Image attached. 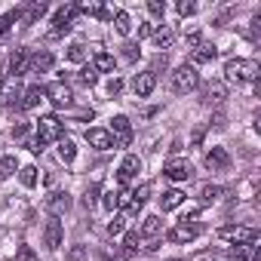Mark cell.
<instances>
[{
  "mask_svg": "<svg viewBox=\"0 0 261 261\" xmlns=\"http://www.w3.org/2000/svg\"><path fill=\"white\" fill-rule=\"evenodd\" d=\"M95 194H98V188H89V191H86V200H83V203H86V206H92V203H95Z\"/></svg>",
  "mask_w": 261,
  "mask_h": 261,
  "instance_id": "47",
  "label": "cell"
},
{
  "mask_svg": "<svg viewBox=\"0 0 261 261\" xmlns=\"http://www.w3.org/2000/svg\"><path fill=\"white\" fill-rule=\"evenodd\" d=\"M16 169H19L16 157H4V160H0V178H10V175H16Z\"/></svg>",
  "mask_w": 261,
  "mask_h": 261,
  "instance_id": "32",
  "label": "cell"
},
{
  "mask_svg": "<svg viewBox=\"0 0 261 261\" xmlns=\"http://www.w3.org/2000/svg\"><path fill=\"white\" fill-rule=\"evenodd\" d=\"M108 92H111V95H120V92H123V80H117V77H114V80L108 83Z\"/></svg>",
  "mask_w": 261,
  "mask_h": 261,
  "instance_id": "45",
  "label": "cell"
},
{
  "mask_svg": "<svg viewBox=\"0 0 261 261\" xmlns=\"http://www.w3.org/2000/svg\"><path fill=\"white\" fill-rule=\"evenodd\" d=\"M233 261H258V246H237L233 252Z\"/></svg>",
  "mask_w": 261,
  "mask_h": 261,
  "instance_id": "26",
  "label": "cell"
},
{
  "mask_svg": "<svg viewBox=\"0 0 261 261\" xmlns=\"http://www.w3.org/2000/svg\"><path fill=\"white\" fill-rule=\"evenodd\" d=\"M86 142H89L95 151H108V148H114V139H111L108 129H86Z\"/></svg>",
  "mask_w": 261,
  "mask_h": 261,
  "instance_id": "16",
  "label": "cell"
},
{
  "mask_svg": "<svg viewBox=\"0 0 261 261\" xmlns=\"http://www.w3.org/2000/svg\"><path fill=\"white\" fill-rule=\"evenodd\" d=\"M163 175L172 178V181H188V178L194 175V166H191L188 160H181V157H172V160H166Z\"/></svg>",
  "mask_w": 261,
  "mask_h": 261,
  "instance_id": "6",
  "label": "cell"
},
{
  "mask_svg": "<svg viewBox=\"0 0 261 261\" xmlns=\"http://www.w3.org/2000/svg\"><path fill=\"white\" fill-rule=\"evenodd\" d=\"M10 83V80H7ZM16 98H22V89H19V83L13 80L10 86H4V92H0V105H13Z\"/></svg>",
  "mask_w": 261,
  "mask_h": 261,
  "instance_id": "24",
  "label": "cell"
},
{
  "mask_svg": "<svg viewBox=\"0 0 261 261\" xmlns=\"http://www.w3.org/2000/svg\"><path fill=\"white\" fill-rule=\"evenodd\" d=\"M114 28H117V34H129L133 31V22H129V13H114Z\"/></svg>",
  "mask_w": 261,
  "mask_h": 261,
  "instance_id": "28",
  "label": "cell"
},
{
  "mask_svg": "<svg viewBox=\"0 0 261 261\" xmlns=\"http://www.w3.org/2000/svg\"><path fill=\"white\" fill-rule=\"evenodd\" d=\"M148 13L151 16H166V4L163 0H148Z\"/></svg>",
  "mask_w": 261,
  "mask_h": 261,
  "instance_id": "40",
  "label": "cell"
},
{
  "mask_svg": "<svg viewBox=\"0 0 261 261\" xmlns=\"http://www.w3.org/2000/svg\"><path fill=\"white\" fill-rule=\"evenodd\" d=\"M200 233H203L200 224H194V221H191V224L181 221V224H175V227L169 230V240H172V243H191V240H197Z\"/></svg>",
  "mask_w": 261,
  "mask_h": 261,
  "instance_id": "8",
  "label": "cell"
},
{
  "mask_svg": "<svg viewBox=\"0 0 261 261\" xmlns=\"http://www.w3.org/2000/svg\"><path fill=\"white\" fill-rule=\"evenodd\" d=\"M13 22H19V10H16V13H7L4 19H0V37H4V34L13 28Z\"/></svg>",
  "mask_w": 261,
  "mask_h": 261,
  "instance_id": "37",
  "label": "cell"
},
{
  "mask_svg": "<svg viewBox=\"0 0 261 261\" xmlns=\"http://www.w3.org/2000/svg\"><path fill=\"white\" fill-rule=\"evenodd\" d=\"M206 166H209V169H227V166H230V154H227L224 148H212V151L206 154Z\"/></svg>",
  "mask_w": 261,
  "mask_h": 261,
  "instance_id": "20",
  "label": "cell"
},
{
  "mask_svg": "<svg viewBox=\"0 0 261 261\" xmlns=\"http://www.w3.org/2000/svg\"><path fill=\"white\" fill-rule=\"evenodd\" d=\"M49 68H53V53H46V49H43V53H34L31 62H28V71H31V74H43V71H49Z\"/></svg>",
  "mask_w": 261,
  "mask_h": 261,
  "instance_id": "19",
  "label": "cell"
},
{
  "mask_svg": "<svg viewBox=\"0 0 261 261\" xmlns=\"http://www.w3.org/2000/svg\"><path fill=\"white\" fill-rule=\"evenodd\" d=\"M227 98V83L224 80H209L206 86H203V101L206 105H218V101H224Z\"/></svg>",
  "mask_w": 261,
  "mask_h": 261,
  "instance_id": "11",
  "label": "cell"
},
{
  "mask_svg": "<svg viewBox=\"0 0 261 261\" xmlns=\"http://www.w3.org/2000/svg\"><path fill=\"white\" fill-rule=\"evenodd\" d=\"M95 71H114V56H108V53H95V65H92Z\"/></svg>",
  "mask_w": 261,
  "mask_h": 261,
  "instance_id": "30",
  "label": "cell"
},
{
  "mask_svg": "<svg viewBox=\"0 0 261 261\" xmlns=\"http://www.w3.org/2000/svg\"><path fill=\"white\" fill-rule=\"evenodd\" d=\"M163 230V221L157 218V215H148L145 221H142V237H157Z\"/></svg>",
  "mask_w": 261,
  "mask_h": 261,
  "instance_id": "23",
  "label": "cell"
},
{
  "mask_svg": "<svg viewBox=\"0 0 261 261\" xmlns=\"http://www.w3.org/2000/svg\"><path fill=\"white\" fill-rule=\"evenodd\" d=\"M139 172H142V160H139L136 154H129V157L120 163V169H117V181H120V185H129Z\"/></svg>",
  "mask_w": 261,
  "mask_h": 261,
  "instance_id": "9",
  "label": "cell"
},
{
  "mask_svg": "<svg viewBox=\"0 0 261 261\" xmlns=\"http://www.w3.org/2000/svg\"><path fill=\"white\" fill-rule=\"evenodd\" d=\"M83 258H86V249L83 246H74L71 255H68V261H83Z\"/></svg>",
  "mask_w": 261,
  "mask_h": 261,
  "instance_id": "44",
  "label": "cell"
},
{
  "mask_svg": "<svg viewBox=\"0 0 261 261\" xmlns=\"http://www.w3.org/2000/svg\"><path fill=\"white\" fill-rule=\"evenodd\" d=\"M19 261H34V255H31V249H22V258Z\"/></svg>",
  "mask_w": 261,
  "mask_h": 261,
  "instance_id": "49",
  "label": "cell"
},
{
  "mask_svg": "<svg viewBox=\"0 0 261 261\" xmlns=\"http://www.w3.org/2000/svg\"><path fill=\"white\" fill-rule=\"evenodd\" d=\"M101 261H114V258H111V255H105V258H101Z\"/></svg>",
  "mask_w": 261,
  "mask_h": 261,
  "instance_id": "50",
  "label": "cell"
},
{
  "mask_svg": "<svg viewBox=\"0 0 261 261\" xmlns=\"http://www.w3.org/2000/svg\"><path fill=\"white\" fill-rule=\"evenodd\" d=\"M25 133H28V126H16V129H13V136H16V139H22Z\"/></svg>",
  "mask_w": 261,
  "mask_h": 261,
  "instance_id": "48",
  "label": "cell"
},
{
  "mask_svg": "<svg viewBox=\"0 0 261 261\" xmlns=\"http://www.w3.org/2000/svg\"><path fill=\"white\" fill-rule=\"evenodd\" d=\"M181 203H185V194H181V191H175V188H172V191H166V194L160 197V206H163V212H172V209H178Z\"/></svg>",
  "mask_w": 261,
  "mask_h": 261,
  "instance_id": "21",
  "label": "cell"
},
{
  "mask_svg": "<svg viewBox=\"0 0 261 261\" xmlns=\"http://www.w3.org/2000/svg\"><path fill=\"white\" fill-rule=\"evenodd\" d=\"M197 86H200V74H197L194 65H178V68L172 71V89H175L178 95H188V92H194Z\"/></svg>",
  "mask_w": 261,
  "mask_h": 261,
  "instance_id": "3",
  "label": "cell"
},
{
  "mask_svg": "<svg viewBox=\"0 0 261 261\" xmlns=\"http://www.w3.org/2000/svg\"><path fill=\"white\" fill-rule=\"evenodd\" d=\"M111 139H114L117 148H126L129 142H133V123H129L123 114L111 120Z\"/></svg>",
  "mask_w": 261,
  "mask_h": 261,
  "instance_id": "5",
  "label": "cell"
},
{
  "mask_svg": "<svg viewBox=\"0 0 261 261\" xmlns=\"http://www.w3.org/2000/svg\"><path fill=\"white\" fill-rule=\"evenodd\" d=\"M74 16H77V7H62V10L56 13V19H53V31H49V37L56 40V37L68 34V31H71V22H74Z\"/></svg>",
  "mask_w": 261,
  "mask_h": 261,
  "instance_id": "7",
  "label": "cell"
},
{
  "mask_svg": "<svg viewBox=\"0 0 261 261\" xmlns=\"http://www.w3.org/2000/svg\"><path fill=\"white\" fill-rule=\"evenodd\" d=\"M123 221H126V218H120V215H117V218H114V221L108 224V233H111V237H117V233H123Z\"/></svg>",
  "mask_w": 261,
  "mask_h": 261,
  "instance_id": "41",
  "label": "cell"
},
{
  "mask_svg": "<svg viewBox=\"0 0 261 261\" xmlns=\"http://www.w3.org/2000/svg\"><path fill=\"white\" fill-rule=\"evenodd\" d=\"M178 13H181V16H194V13H197V7L191 4V0H181V4H178Z\"/></svg>",
  "mask_w": 261,
  "mask_h": 261,
  "instance_id": "42",
  "label": "cell"
},
{
  "mask_svg": "<svg viewBox=\"0 0 261 261\" xmlns=\"http://www.w3.org/2000/svg\"><path fill=\"white\" fill-rule=\"evenodd\" d=\"M258 74H261V65L255 59H230L224 65L227 83H252V80H258Z\"/></svg>",
  "mask_w": 261,
  "mask_h": 261,
  "instance_id": "1",
  "label": "cell"
},
{
  "mask_svg": "<svg viewBox=\"0 0 261 261\" xmlns=\"http://www.w3.org/2000/svg\"><path fill=\"white\" fill-rule=\"evenodd\" d=\"M59 157H62L65 163H71V160L77 157V148H74L71 139H62V142H59Z\"/></svg>",
  "mask_w": 261,
  "mask_h": 261,
  "instance_id": "29",
  "label": "cell"
},
{
  "mask_svg": "<svg viewBox=\"0 0 261 261\" xmlns=\"http://www.w3.org/2000/svg\"><path fill=\"white\" fill-rule=\"evenodd\" d=\"M218 197H221V188H218V185H203V188H200V203H203V206L215 203Z\"/></svg>",
  "mask_w": 261,
  "mask_h": 261,
  "instance_id": "25",
  "label": "cell"
},
{
  "mask_svg": "<svg viewBox=\"0 0 261 261\" xmlns=\"http://www.w3.org/2000/svg\"><path fill=\"white\" fill-rule=\"evenodd\" d=\"M43 13H46V4H31L28 7V16H25V25H34Z\"/></svg>",
  "mask_w": 261,
  "mask_h": 261,
  "instance_id": "34",
  "label": "cell"
},
{
  "mask_svg": "<svg viewBox=\"0 0 261 261\" xmlns=\"http://www.w3.org/2000/svg\"><path fill=\"white\" fill-rule=\"evenodd\" d=\"M188 46H191V49H200V46H203V37H200V34H188Z\"/></svg>",
  "mask_w": 261,
  "mask_h": 261,
  "instance_id": "46",
  "label": "cell"
},
{
  "mask_svg": "<svg viewBox=\"0 0 261 261\" xmlns=\"http://www.w3.org/2000/svg\"><path fill=\"white\" fill-rule=\"evenodd\" d=\"M154 86H157V77H154L151 71H142V74H136V77H133V92H136L139 98L151 95V92H154Z\"/></svg>",
  "mask_w": 261,
  "mask_h": 261,
  "instance_id": "13",
  "label": "cell"
},
{
  "mask_svg": "<svg viewBox=\"0 0 261 261\" xmlns=\"http://www.w3.org/2000/svg\"><path fill=\"white\" fill-rule=\"evenodd\" d=\"M68 59H71L74 65H80V62H86V46H83V43H74V46L68 49Z\"/></svg>",
  "mask_w": 261,
  "mask_h": 261,
  "instance_id": "36",
  "label": "cell"
},
{
  "mask_svg": "<svg viewBox=\"0 0 261 261\" xmlns=\"http://www.w3.org/2000/svg\"><path fill=\"white\" fill-rule=\"evenodd\" d=\"M101 203H105V209H108V212H117V209H120V200H117V191H108Z\"/></svg>",
  "mask_w": 261,
  "mask_h": 261,
  "instance_id": "38",
  "label": "cell"
},
{
  "mask_svg": "<svg viewBox=\"0 0 261 261\" xmlns=\"http://www.w3.org/2000/svg\"><path fill=\"white\" fill-rule=\"evenodd\" d=\"M123 59L126 62H136L139 59V43H123Z\"/></svg>",
  "mask_w": 261,
  "mask_h": 261,
  "instance_id": "39",
  "label": "cell"
},
{
  "mask_svg": "<svg viewBox=\"0 0 261 261\" xmlns=\"http://www.w3.org/2000/svg\"><path fill=\"white\" fill-rule=\"evenodd\" d=\"M148 194H151V185H142L139 191H129V203H126L129 215H139V209L148 203Z\"/></svg>",
  "mask_w": 261,
  "mask_h": 261,
  "instance_id": "18",
  "label": "cell"
},
{
  "mask_svg": "<svg viewBox=\"0 0 261 261\" xmlns=\"http://www.w3.org/2000/svg\"><path fill=\"white\" fill-rule=\"evenodd\" d=\"M46 95H49V101H53L56 108H68V105L74 101V95H71V89H68L65 83H53V86H46Z\"/></svg>",
  "mask_w": 261,
  "mask_h": 261,
  "instance_id": "15",
  "label": "cell"
},
{
  "mask_svg": "<svg viewBox=\"0 0 261 261\" xmlns=\"http://www.w3.org/2000/svg\"><path fill=\"white\" fill-rule=\"evenodd\" d=\"M139 249V233L136 230H129L126 237H123V255H133Z\"/></svg>",
  "mask_w": 261,
  "mask_h": 261,
  "instance_id": "33",
  "label": "cell"
},
{
  "mask_svg": "<svg viewBox=\"0 0 261 261\" xmlns=\"http://www.w3.org/2000/svg\"><path fill=\"white\" fill-rule=\"evenodd\" d=\"M218 237L227 240V243H233V246H252V243H258V230H255V227H240V224L221 227Z\"/></svg>",
  "mask_w": 261,
  "mask_h": 261,
  "instance_id": "4",
  "label": "cell"
},
{
  "mask_svg": "<svg viewBox=\"0 0 261 261\" xmlns=\"http://www.w3.org/2000/svg\"><path fill=\"white\" fill-rule=\"evenodd\" d=\"M34 133H37V145L43 148V145H49V142H62V136H65V126H62V120L59 117H40L37 120V126H34Z\"/></svg>",
  "mask_w": 261,
  "mask_h": 261,
  "instance_id": "2",
  "label": "cell"
},
{
  "mask_svg": "<svg viewBox=\"0 0 261 261\" xmlns=\"http://www.w3.org/2000/svg\"><path fill=\"white\" fill-rule=\"evenodd\" d=\"M62 237H65L62 221H59V218H49V221H46V230H43V243H46V249L56 252V249L62 246Z\"/></svg>",
  "mask_w": 261,
  "mask_h": 261,
  "instance_id": "12",
  "label": "cell"
},
{
  "mask_svg": "<svg viewBox=\"0 0 261 261\" xmlns=\"http://www.w3.org/2000/svg\"><path fill=\"white\" fill-rule=\"evenodd\" d=\"M215 56H218L215 46H200V49H194V65H206V62H212Z\"/></svg>",
  "mask_w": 261,
  "mask_h": 261,
  "instance_id": "27",
  "label": "cell"
},
{
  "mask_svg": "<svg viewBox=\"0 0 261 261\" xmlns=\"http://www.w3.org/2000/svg\"><path fill=\"white\" fill-rule=\"evenodd\" d=\"M28 62H31L28 49H13L10 65H7V74H10L13 80H16V77H22V74H28Z\"/></svg>",
  "mask_w": 261,
  "mask_h": 261,
  "instance_id": "10",
  "label": "cell"
},
{
  "mask_svg": "<svg viewBox=\"0 0 261 261\" xmlns=\"http://www.w3.org/2000/svg\"><path fill=\"white\" fill-rule=\"evenodd\" d=\"M71 209V197L68 194H62V191H56V194H49L46 197V212L53 215V218H59V215H65Z\"/></svg>",
  "mask_w": 261,
  "mask_h": 261,
  "instance_id": "14",
  "label": "cell"
},
{
  "mask_svg": "<svg viewBox=\"0 0 261 261\" xmlns=\"http://www.w3.org/2000/svg\"><path fill=\"white\" fill-rule=\"evenodd\" d=\"M172 40H175V31H172V28H166V25H163V28H157V31H154V43H157L160 49L172 46Z\"/></svg>",
  "mask_w": 261,
  "mask_h": 261,
  "instance_id": "22",
  "label": "cell"
},
{
  "mask_svg": "<svg viewBox=\"0 0 261 261\" xmlns=\"http://www.w3.org/2000/svg\"><path fill=\"white\" fill-rule=\"evenodd\" d=\"M19 178H22L25 188H34V185H37V166H25V169L19 172Z\"/></svg>",
  "mask_w": 261,
  "mask_h": 261,
  "instance_id": "35",
  "label": "cell"
},
{
  "mask_svg": "<svg viewBox=\"0 0 261 261\" xmlns=\"http://www.w3.org/2000/svg\"><path fill=\"white\" fill-rule=\"evenodd\" d=\"M43 95H46V86H43V83H34V86H28V89L22 92V108H25V111L37 108V105L43 101Z\"/></svg>",
  "mask_w": 261,
  "mask_h": 261,
  "instance_id": "17",
  "label": "cell"
},
{
  "mask_svg": "<svg viewBox=\"0 0 261 261\" xmlns=\"http://www.w3.org/2000/svg\"><path fill=\"white\" fill-rule=\"evenodd\" d=\"M154 31H157V25H151V22H142V28H139V37H154Z\"/></svg>",
  "mask_w": 261,
  "mask_h": 261,
  "instance_id": "43",
  "label": "cell"
},
{
  "mask_svg": "<svg viewBox=\"0 0 261 261\" xmlns=\"http://www.w3.org/2000/svg\"><path fill=\"white\" fill-rule=\"evenodd\" d=\"M95 80H98L95 68H83V71H77V83H80V86H95Z\"/></svg>",
  "mask_w": 261,
  "mask_h": 261,
  "instance_id": "31",
  "label": "cell"
}]
</instances>
